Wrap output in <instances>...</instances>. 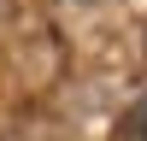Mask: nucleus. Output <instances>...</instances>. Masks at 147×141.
Segmentation results:
<instances>
[{
  "mask_svg": "<svg viewBox=\"0 0 147 141\" xmlns=\"http://www.w3.org/2000/svg\"><path fill=\"white\" fill-rule=\"evenodd\" d=\"M118 141H147V100L129 106V117H124V129H118Z\"/></svg>",
  "mask_w": 147,
  "mask_h": 141,
  "instance_id": "f257e3e1",
  "label": "nucleus"
}]
</instances>
